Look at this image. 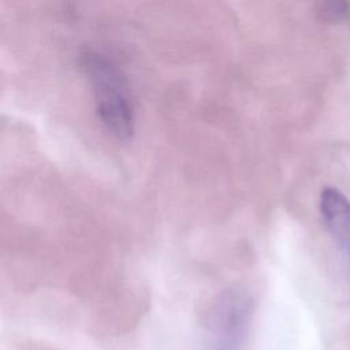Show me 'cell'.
Segmentation results:
<instances>
[{"instance_id":"cell-1","label":"cell","mask_w":350,"mask_h":350,"mask_svg":"<svg viewBox=\"0 0 350 350\" xmlns=\"http://www.w3.org/2000/svg\"><path fill=\"white\" fill-rule=\"evenodd\" d=\"M78 67L93 86L96 113L101 124L115 138L129 141L135 130V111L122 70L111 57L94 49L79 53Z\"/></svg>"},{"instance_id":"cell-2","label":"cell","mask_w":350,"mask_h":350,"mask_svg":"<svg viewBox=\"0 0 350 350\" xmlns=\"http://www.w3.org/2000/svg\"><path fill=\"white\" fill-rule=\"evenodd\" d=\"M256 301L243 284L217 293L202 314L204 350H242L252 328Z\"/></svg>"},{"instance_id":"cell-5","label":"cell","mask_w":350,"mask_h":350,"mask_svg":"<svg viewBox=\"0 0 350 350\" xmlns=\"http://www.w3.org/2000/svg\"><path fill=\"white\" fill-rule=\"evenodd\" d=\"M19 350H59L51 345H45L42 342H36V340H30L27 343H23L21 346Z\"/></svg>"},{"instance_id":"cell-4","label":"cell","mask_w":350,"mask_h":350,"mask_svg":"<svg viewBox=\"0 0 350 350\" xmlns=\"http://www.w3.org/2000/svg\"><path fill=\"white\" fill-rule=\"evenodd\" d=\"M317 18L324 22H340L350 18V4L347 1H323L316 8Z\"/></svg>"},{"instance_id":"cell-3","label":"cell","mask_w":350,"mask_h":350,"mask_svg":"<svg viewBox=\"0 0 350 350\" xmlns=\"http://www.w3.org/2000/svg\"><path fill=\"white\" fill-rule=\"evenodd\" d=\"M320 213L334 241L350 254V201L335 187H325L320 196Z\"/></svg>"}]
</instances>
